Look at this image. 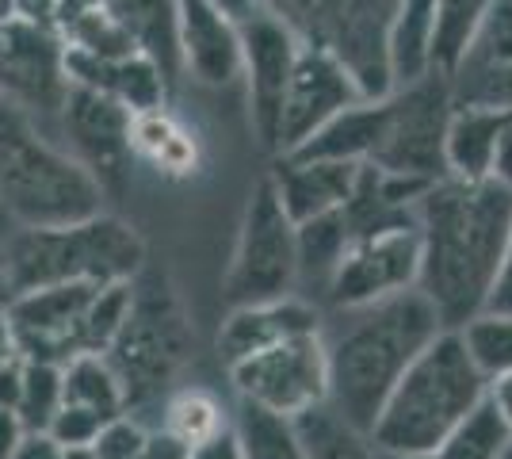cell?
<instances>
[{"instance_id": "6da1fadb", "label": "cell", "mask_w": 512, "mask_h": 459, "mask_svg": "<svg viewBox=\"0 0 512 459\" xmlns=\"http://www.w3.org/2000/svg\"><path fill=\"white\" fill-rule=\"evenodd\" d=\"M509 230L512 192L497 180L444 176L417 199V291L436 306L444 329H463L486 310Z\"/></svg>"}, {"instance_id": "7a4b0ae2", "label": "cell", "mask_w": 512, "mask_h": 459, "mask_svg": "<svg viewBox=\"0 0 512 459\" xmlns=\"http://www.w3.org/2000/svg\"><path fill=\"white\" fill-rule=\"evenodd\" d=\"M341 326L325 337V364H329V394L325 406L356 429L371 433L390 391L421 352L444 333L436 306L413 287L390 295L383 303L337 310Z\"/></svg>"}, {"instance_id": "3957f363", "label": "cell", "mask_w": 512, "mask_h": 459, "mask_svg": "<svg viewBox=\"0 0 512 459\" xmlns=\"http://www.w3.org/2000/svg\"><path fill=\"white\" fill-rule=\"evenodd\" d=\"M486 387L459 329H444L398 379L367 440L379 456H436L455 425L486 398Z\"/></svg>"}, {"instance_id": "277c9868", "label": "cell", "mask_w": 512, "mask_h": 459, "mask_svg": "<svg viewBox=\"0 0 512 459\" xmlns=\"http://www.w3.org/2000/svg\"><path fill=\"white\" fill-rule=\"evenodd\" d=\"M104 192L23 111L0 100V211L16 230H54L104 215Z\"/></svg>"}, {"instance_id": "5b68a950", "label": "cell", "mask_w": 512, "mask_h": 459, "mask_svg": "<svg viewBox=\"0 0 512 459\" xmlns=\"http://www.w3.org/2000/svg\"><path fill=\"white\" fill-rule=\"evenodd\" d=\"M0 253L12 299L58 284H130L146 268L142 234L107 211L54 230H16Z\"/></svg>"}, {"instance_id": "8992f818", "label": "cell", "mask_w": 512, "mask_h": 459, "mask_svg": "<svg viewBox=\"0 0 512 459\" xmlns=\"http://www.w3.org/2000/svg\"><path fill=\"white\" fill-rule=\"evenodd\" d=\"M283 20L302 46L333 54L367 100L394 88L390 73V31L402 0H260Z\"/></svg>"}, {"instance_id": "52a82bcc", "label": "cell", "mask_w": 512, "mask_h": 459, "mask_svg": "<svg viewBox=\"0 0 512 459\" xmlns=\"http://www.w3.org/2000/svg\"><path fill=\"white\" fill-rule=\"evenodd\" d=\"M192 349V333L184 322V310L176 303L165 276L138 272L130 280V310L119 337L111 341L104 360L119 375V387L130 406H146L165 391L172 375L180 372L184 356Z\"/></svg>"}, {"instance_id": "ba28073f", "label": "cell", "mask_w": 512, "mask_h": 459, "mask_svg": "<svg viewBox=\"0 0 512 459\" xmlns=\"http://www.w3.org/2000/svg\"><path fill=\"white\" fill-rule=\"evenodd\" d=\"M295 284H299V230L287 219L272 176H264L256 180L245 203L234 257L222 280V299L230 303V310L276 303L295 295Z\"/></svg>"}, {"instance_id": "9c48e42d", "label": "cell", "mask_w": 512, "mask_h": 459, "mask_svg": "<svg viewBox=\"0 0 512 459\" xmlns=\"http://www.w3.org/2000/svg\"><path fill=\"white\" fill-rule=\"evenodd\" d=\"M448 77L425 73L409 85L390 88L383 96V131L371 153V169L409 180H444V134L451 119Z\"/></svg>"}, {"instance_id": "30bf717a", "label": "cell", "mask_w": 512, "mask_h": 459, "mask_svg": "<svg viewBox=\"0 0 512 459\" xmlns=\"http://www.w3.org/2000/svg\"><path fill=\"white\" fill-rule=\"evenodd\" d=\"M65 92V39L58 27L23 20L0 23V100L54 138Z\"/></svg>"}, {"instance_id": "8fae6325", "label": "cell", "mask_w": 512, "mask_h": 459, "mask_svg": "<svg viewBox=\"0 0 512 459\" xmlns=\"http://www.w3.org/2000/svg\"><path fill=\"white\" fill-rule=\"evenodd\" d=\"M237 402L260 406L268 414L295 421L314 410L329 394V364H325V337L306 333L295 341H283L276 349H264L230 368Z\"/></svg>"}, {"instance_id": "7c38bea8", "label": "cell", "mask_w": 512, "mask_h": 459, "mask_svg": "<svg viewBox=\"0 0 512 459\" xmlns=\"http://www.w3.org/2000/svg\"><path fill=\"white\" fill-rule=\"evenodd\" d=\"M54 142L85 169L104 196H119L134 157V115L104 92L73 88L65 92Z\"/></svg>"}, {"instance_id": "4fadbf2b", "label": "cell", "mask_w": 512, "mask_h": 459, "mask_svg": "<svg viewBox=\"0 0 512 459\" xmlns=\"http://www.w3.org/2000/svg\"><path fill=\"white\" fill-rule=\"evenodd\" d=\"M417 276H421V238L413 222V226H394L383 234L352 241L333 268L325 295L337 310H356V306L383 303L390 295L413 291Z\"/></svg>"}, {"instance_id": "5bb4252c", "label": "cell", "mask_w": 512, "mask_h": 459, "mask_svg": "<svg viewBox=\"0 0 512 459\" xmlns=\"http://www.w3.org/2000/svg\"><path fill=\"white\" fill-rule=\"evenodd\" d=\"M367 100L360 92V85L352 81V73L318 46H302L295 73L287 81L283 104H279V123H276V157H287L299 146H306L314 134L337 119L344 108Z\"/></svg>"}, {"instance_id": "9a60e30c", "label": "cell", "mask_w": 512, "mask_h": 459, "mask_svg": "<svg viewBox=\"0 0 512 459\" xmlns=\"http://www.w3.org/2000/svg\"><path fill=\"white\" fill-rule=\"evenodd\" d=\"M241 35V77L249 81V115H253V131L260 146H276V123H279V104L287 81L295 73L302 43L295 31L283 20H276L268 8H260L253 20L237 27Z\"/></svg>"}, {"instance_id": "2e32d148", "label": "cell", "mask_w": 512, "mask_h": 459, "mask_svg": "<svg viewBox=\"0 0 512 459\" xmlns=\"http://www.w3.org/2000/svg\"><path fill=\"white\" fill-rule=\"evenodd\" d=\"M455 108H486L512 115V0H497L470 39L467 54L448 73Z\"/></svg>"}, {"instance_id": "e0dca14e", "label": "cell", "mask_w": 512, "mask_h": 459, "mask_svg": "<svg viewBox=\"0 0 512 459\" xmlns=\"http://www.w3.org/2000/svg\"><path fill=\"white\" fill-rule=\"evenodd\" d=\"M306 333H321L318 306L299 299V295H287V299H276V303L230 310V318L218 329V352H222L226 368H234V364L249 360L256 352L276 349L283 341H295V337H306Z\"/></svg>"}, {"instance_id": "ac0fdd59", "label": "cell", "mask_w": 512, "mask_h": 459, "mask_svg": "<svg viewBox=\"0 0 512 459\" xmlns=\"http://www.w3.org/2000/svg\"><path fill=\"white\" fill-rule=\"evenodd\" d=\"M180 8V66L203 85L241 77V35L211 0H176Z\"/></svg>"}, {"instance_id": "d6986e66", "label": "cell", "mask_w": 512, "mask_h": 459, "mask_svg": "<svg viewBox=\"0 0 512 459\" xmlns=\"http://www.w3.org/2000/svg\"><path fill=\"white\" fill-rule=\"evenodd\" d=\"M363 165L352 161H310V157H279L272 184H276V196L287 211V219L302 226V222H314L321 215H333L341 211L352 188H356V176Z\"/></svg>"}, {"instance_id": "ffe728a7", "label": "cell", "mask_w": 512, "mask_h": 459, "mask_svg": "<svg viewBox=\"0 0 512 459\" xmlns=\"http://www.w3.org/2000/svg\"><path fill=\"white\" fill-rule=\"evenodd\" d=\"M104 12L130 35L138 54L161 69L165 85L180 81V8L176 0H104Z\"/></svg>"}, {"instance_id": "44dd1931", "label": "cell", "mask_w": 512, "mask_h": 459, "mask_svg": "<svg viewBox=\"0 0 512 459\" xmlns=\"http://www.w3.org/2000/svg\"><path fill=\"white\" fill-rule=\"evenodd\" d=\"M509 115L486 108H451L448 134H444V165L448 176L459 180H490V161L497 134Z\"/></svg>"}, {"instance_id": "7402d4cb", "label": "cell", "mask_w": 512, "mask_h": 459, "mask_svg": "<svg viewBox=\"0 0 512 459\" xmlns=\"http://www.w3.org/2000/svg\"><path fill=\"white\" fill-rule=\"evenodd\" d=\"M497 0H440L428 31V73L448 77Z\"/></svg>"}, {"instance_id": "603a6c76", "label": "cell", "mask_w": 512, "mask_h": 459, "mask_svg": "<svg viewBox=\"0 0 512 459\" xmlns=\"http://www.w3.org/2000/svg\"><path fill=\"white\" fill-rule=\"evenodd\" d=\"M62 398V406H77V410H88V414L104 417V421L127 414L119 375L111 372V364L96 352L73 356L62 368Z\"/></svg>"}, {"instance_id": "cb8c5ba5", "label": "cell", "mask_w": 512, "mask_h": 459, "mask_svg": "<svg viewBox=\"0 0 512 459\" xmlns=\"http://www.w3.org/2000/svg\"><path fill=\"white\" fill-rule=\"evenodd\" d=\"M295 433L306 459H379V452L371 448V440L356 433L337 410H329L325 402L299 414L295 421Z\"/></svg>"}, {"instance_id": "d4e9b609", "label": "cell", "mask_w": 512, "mask_h": 459, "mask_svg": "<svg viewBox=\"0 0 512 459\" xmlns=\"http://www.w3.org/2000/svg\"><path fill=\"white\" fill-rule=\"evenodd\" d=\"M440 0H402L398 4V20L390 31V73L394 88L409 85L428 73V31L436 16Z\"/></svg>"}, {"instance_id": "484cf974", "label": "cell", "mask_w": 512, "mask_h": 459, "mask_svg": "<svg viewBox=\"0 0 512 459\" xmlns=\"http://www.w3.org/2000/svg\"><path fill=\"white\" fill-rule=\"evenodd\" d=\"M230 429H234L237 448L245 459H306L295 425L287 417L260 410V406L237 402V417Z\"/></svg>"}, {"instance_id": "4316f807", "label": "cell", "mask_w": 512, "mask_h": 459, "mask_svg": "<svg viewBox=\"0 0 512 459\" xmlns=\"http://www.w3.org/2000/svg\"><path fill=\"white\" fill-rule=\"evenodd\" d=\"M230 429V421L222 414L218 398L199 387H188V391H176L165 402V421H161V433H169L172 440H180L188 452L207 444V440L222 437Z\"/></svg>"}, {"instance_id": "83f0119b", "label": "cell", "mask_w": 512, "mask_h": 459, "mask_svg": "<svg viewBox=\"0 0 512 459\" xmlns=\"http://www.w3.org/2000/svg\"><path fill=\"white\" fill-rule=\"evenodd\" d=\"M509 444H512V429L490 406V398H482V402L455 425V433L440 444L436 459H501Z\"/></svg>"}, {"instance_id": "f1b7e54d", "label": "cell", "mask_w": 512, "mask_h": 459, "mask_svg": "<svg viewBox=\"0 0 512 459\" xmlns=\"http://www.w3.org/2000/svg\"><path fill=\"white\" fill-rule=\"evenodd\" d=\"M169 92L172 88L165 85L161 69L153 66L146 54H130V58L111 66L107 96H111L115 104H123L134 119H138V115H153V111H165Z\"/></svg>"}, {"instance_id": "f546056e", "label": "cell", "mask_w": 512, "mask_h": 459, "mask_svg": "<svg viewBox=\"0 0 512 459\" xmlns=\"http://www.w3.org/2000/svg\"><path fill=\"white\" fill-rule=\"evenodd\" d=\"M459 337H463V349L486 383L512 372V314L482 310L459 329Z\"/></svg>"}, {"instance_id": "4dcf8cb0", "label": "cell", "mask_w": 512, "mask_h": 459, "mask_svg": "<svg viewBox=\"0 0 512 459\" xmlns=\"http://www.w3.org/2000/svg\"><path fill=\"white\" fill-rule=\"evenodd\" d=\"M295 230H299V280L329 284V276H333L337 261L344 257V249L352 245L341 211L321 215L314 222H302Z\"/></svg>"}, {"instance_id": "1f68e13d", "label": "cell", "mask_w": 512, "mask_h": 459, "mask_svg": "<svg viewBox=\"0 0 512 459\" xmlns=\"http://www.w3.org/2000/svg\"><path fill=\"white\" fill-rule=\"evenodd\" d=\"M62 368L43 360H23V391L16 417L27 433H46L62 410Z\"/></svg>"}, {"instance_id": "d6a6232c", "label": "cell", "mask_w": 512, "mask_h": 459, "mask_svg": "<svg viewBox=\"0 0 512 459\" xmlns=\"http://www.w3.org/2000/svg\"><path fill=\"white\" fill-rule=\"evenodd\" d=\"M58 35L65 39L69 50H81V54L100 58V62H123V58H130V54H138L134 43H130V35L107 16L104 8L85 12L81 20H73L69 27H62Z\"/></svg>"}, {"instance_id": "836d02e7", "label": "cell", "mask_w": 512, "mask_h": 459, "mask_svg": "<svg viewBox=\"0 0 512 459\" xmlns=\"http://www.w3.org/2000/svg\"><path fill=\"white\" fill-rule=\"evenodd\" d=\"M107 421L96 414H88V410H77V406H62L58 417L50 421V429H46V437L54 440L62 452H77V448H88L92 440L100 437V429H104Z\"/></svg>"}, {"instance_id": "e575fe53", "label": "cell", "mask_w": 512, "mask_h": 459, "mask_svg": "<svg viewBox=\"0 0 512 459\" xmlns=\"http://www.w3.org/2000/svg\"><path fill=\"white\" fill-rule=\"evenodd\" d=\"M486 310H493V314H512V230H509V241H505V253H501L497 280L490 287V299H486Z\"/></svg>"}, {"instance_id": "d590c367", "label": "cell", "mask_w": 512, "mask_h": 459, "mask_svg": "<svg viewBox=\"0 0 512 459\" xmlns=\"http://www.w3.org/2000/svg\"><path fill=\"white\" fill-rule=\"evenodd\" d=\"M490 180H497L501 188L512 192V115L509 123L497 134V146H493V161H490Z\"/></svg>"}, {"instance_id": "8d00e7d4", "label": "cell", "mask_w": 512, "mask_h": 459, "mask_svg": "<svg viewBox=\"0 0 512 459\" xmlns=\"http://www.w3.org/2000/svg\"><path fill=\"white\" fill-rule=\"evenodd\" d=\"M12 12L23 23L39 27H58V0H12Z\"/></svg>"}, {"instance_id": "74e56055", "label": "cell", "mask_w": 512, "mask_h": 459, "mask_svg": "<svg viewBox=\"0 0 512 459\" xmlns=\"http://www.w3.org/2000/svg\"><path fill=\"white\" fill-rule=\"evenodd\" d=\"M20 391H23V356H16L12 364L0 368V410H12L16 414Z\"/></svg>"}, {"instance_id": "f35d334b", "label": "cell", "mask_w": 512, "mask_h": 459, "mask_svg": "<svg viewBox=\"0 0 512 459\" xmlns=\"http://www.w3.org/2000/svg\"><path fill=\"white\" fill-rule=\"evenodd\" d=\"M12 459H65V452L46 433H27L20 440V448L12 452Z\"/></svg>"}, {"instance_id": "ab89813d", "label": "cell", "mask_w": 512, "mask_h": 459, "mask_svg": "<svg viewBox=\"0 0 512 459\" xmlns=\"http://www.w3.org/2000/svg\"><path fill=\"white\" fill-rule=\"evenodd\" d=\"M188 459H245V456H241V448H237L234 429H226L222 437H214V440H207V444L192 448Z\"/></svg>"}, {"instance_id": "60d3db41", "label": "cell", "mask_w": 512, "mask_h": 459, "mask_svg": "<svg viewBox=\"0 0 512 459\" xmlns=\"http://www.w3.org/2000/svg\"><path fill=\"white\" fill-rule=\"evenodd\" d=\"M142 459H188V448L180 444V440H172L169 433H150L146 437V452H142Z\"/></svg>"}, {"instance_id": "b9f144b4", "label": "cell", "mask_w": 512, "mask_h": 459, "mask_svg": "<svg viewBox=\"0 0 512 459\" xmlns=\"http://www.w3.org/2000/svg\"><path fill=\"white\" fill-rule=\"evenodd\" d=\"M486 398H490V406L501 414V421L512 429V372L501 375V379H490V387H486Z\"/></svg>"}, {"instance_id": "7bdbcfd3", "label": "cell", "mask_w": 512, "mask_h": 459, "mask_svg": "<svg viewBox=\"0 0 512 459\" xmlns=\"http://www.w3.org/2000/svg\"><path fill=\"white\" fill-rule=\"evenodd\" d=\"M23 437H27V429L20 425V417L12 410H0V459H12Z\"/></svg>"}, {"instance_id": "ee69618b", "label": "cell", "mask_w": 512, "mask_h": 459, "mask_svg": "<svg viewBox=\"0 0 512 459\" xmlns=\"http://www.w3.org/2000/svg\"><path fill=\"white\" fill-rule=\"evenodd\" d=\"M96 8H104V0H58V31L73 20H81L85 12H96Z\"/></svg>"}, {"instance_id": "f6af8a7d", "label": "cell", "mask_w": 512, "mask_h": 459, "mask_svg": "<svg viewBox=\"0 0 512 459\" xmlns=\"http://www.w3.org/2000/svg\"><path fill=\"white\" fill-rule=\"evenodd\" d=\"M20 356L16 349V333H12V318H8V306H0V368L12 364Z\"/></svg>"}, {"instance_id": "bcb514c9", "label": "cell", "mask_w": 512, "mask_h": 459, "mask_svg": "<svg viewBox=\"0 0 512 459\" xmlns=\"http://www.w3.org/2000/svg\"><path fill=\"white\" fill-rule=\"evenodd\" d=\"M12 291H8V272H4V253H0V306H8Z\"/></svg>"}, {"instance_id": "7dc6e473", "label": "cell", "mask_w": 512, "mask_h": 459, "mask_svg": "<svg viewBox=\"0 0 512 459\" xmlns=\"http://www.w3.org/2000/svg\"><path fill=\"white\" fill-rule=\"evenodd\" d=\"M12 234H16V226H12V222H8V215L0 211V245H4V241L12 238Z\"/></svg>"}, {"instance_id": "c3c4849f", "label": "cell", "mask_w": 512, "mask_h": 459, "mask_svg": "<svg viewBox=\"0 0 512 459\" xmlns=\"http://www.w3.org/2000/svg\"><path fill=\"white\" fill-rule=\"evenodd\" d=\"M379 459H436V456H379Z\"/></svg>"}, {"instance_id": "681fc988", "label": "cell", "mask_w": 512, "mask_h": 459, "mask_svg": "<svg viewBox=\"0 0 512 459\" xmlns=\"http://www.w3.org/2000/svg\"><path fill=\"white\" fill-rule=\"evenodd\" d=\"M501 459H512V444H509V448H505V456H501Z\"/></svg>"}]
</instances>
